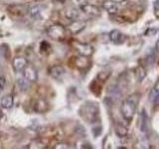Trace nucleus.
Here are the masks:
<instances>
[{
  "mask_svg": "<svg viewBox=\"0 0 159 149\" xmlns=\"http://www.w3.org/2000/svg\"><path fill=\"white\" fill-rule=\"evenodd\" d=\"M139 101H140V94L135 93L130 94V96L122 102L120 106V112L125 121L130 122L133 119L134 114L136 112Z\"/></svg>",
  "mask_w": 159,
  "mask_h": 149,
  "instance_id": "obj_1",
  "label": "nucleus"
},
{
  "mask_svg": "<svg viewBox=\"0 0 159 149\" xmlns=\"http://www.w3.org/2000/svg\"><path fill=\"white\" fill-rule=\"evenodd\" d=\"M80 113H81L82 117L87 122L93 123L98 120L99 117V111L97 103L88 102L84 104V106L80 109Z\"/></svg>",
  "mask_w": 159,
  "mask_h": 149,
  "instance_id": "obj_2",
  "label": "nucleus"
},
{
  "mask_svg": "<svg viewBox=\"0 0 159 149\" xmlns=\"http://www.w3.org/2000/svg\"><path fill=\"white\" fill-rule=\"evenodd\" d=\"M47 34L51 39L60 42L66 37V29L61 24H54L47 29Z\"/></svg>",
  "mask_w": 159,
  "mask_h": 149,
  "instance_id": "obj_3",
  "label": "nucleus"
},
{
  "mask_svg": "<svg viewBox=\"0 0 159 149\" xmlns=\"http://www.w3.org/2000/svg\"><path fill=\"white\" fill-rule=\"evenodd\" d=\"M75 48H76V51L84 57H91L93 53V48L89 44H84V43H75Z\"/></svg>",
  "mask_w": 159,
  "mask_h": 149,
  "instance_id": "obj_4",
  "label": "nucleus"
},
{
  "mask_svg": "<svg viewBox=\"0 0 159 149\" xmlns=\"http://www.w3.org/2000/svg\"><path fill=\"white\" fill-rule=\"evenodd\" d=\"M80 9L82 10V12H84L88 16H98V15L101 14V10L98 7L94 6V5L91 4H87L84 3L82 5H80Z\"/></svg>",
  "mask_w": 159,
  "mask_h": 149,
  "instance_id": "obj_5",
  "label": "nucleus"
},
{
  "mask_svg": "<svg viewBox=\"0 0 159 149\" xmlns=\"http://www.w3.org/2000/svg\"><path fill=\"white\" fill-rule=\"evenodd\" d=\"M139 127H140V131L143 133H147L149 131V117H148V114L145 111V108H143L140 113Z\"/></svg>",
  "mask_w": 159,
  "mask_h": 149,
  "instance_id": "obj_6",
  "label": "nucleus"
},
{
  "mask_svg": "<svg viewBox=\"0 0 159 149\" xmlns=\"http://www.w3.org/2000/svg\"><path fill=\"white\" fill-rule=\"evenodd\" d=\"M22 73H23V76L26 78L30 83H34L37 81V79H38L37 71L33 66H31V65H27Z\"/></svg>",
  "mask_w": 159,
  "mask_h": 149,
  "instance_id": "obj_7",
  "label": "nucleus"
},
{
  "mask_svg": "<svg viewBox=\"0 0 159 149\" xmlns=\"http://www.w3.org/2000/svg\"><path fill=\"white\" fill-rule=\"evenodd\" d=\"M27 65H28V61H27V59L24 57H17V58H15L12 62L13 69L15 70V72H17V73H22Z\"/></svg>",
  "mask_w": 159,
  "mask_h": 149,
  "instance_id": "obj_8",
  "label": "nucleus"
},
{
  "mask_svg": "<svg viewBox=\"0 0 159 149\" xmlns=\"http://www.w3.org/2000/svg\"><path fill=\"white\" fill-rule=\"evenodd\" d=\"M50 74L57 81H63L65 74H66V71L62 66H54L50 69Z\"/></svg>",
  "mask_w": 159,
  "mask_h": 149,
  "instance_id": "obj_9",
  "label": "nucleus"
},
{
  "mask_svg": "<svg viewBox=\"0 0 159 149\" xmlns=\"http://www.w3.org/2000/svg\"><path fill=\"white\" fill-rule=\"evenodd\" d=\"M149 101L154 104L159 106V79L149 93Z\"/></svg>",
  "mask_w": 159,
  "mask_h": 149,
  "instance_id": "obj_10",
  "label": "nucleus"
},
{
  "mask_svg": "<svg viewBox=\"0 0 159 149\" xmlns=\"http://www.w3.org/2000/svg\"><path fill=\"white\" fill-rule=\"evenodd\" d=\"M42 6L40 4H32L28 7V13L29 15L34 19H38L41 16V12H42Z\"/></svg>",
  "mask_w": 159,
  "mask_h": 149,
  "instance_id": "obj_11",
  "label": "nucleus"
},
{
  "mask_svg": "<svg viewBox=\"0 0 159 149\" xmlns=\"http://www.w3.org/2000/svg\"><path fill=\"white\" fill-rule=\"evenodd\" d=\"M102 8L109 14H116L118 11L117 4L113 2L112 0H106V1H103Z\"/></svg>",
  "mask_w": 159,
  "mask_h": 149,
  "instance_id": "obj_12",
  "label": "nucleus"
},
{
  "mask_svg": "<svg viewBox=\"0 0 159 149\" xmlns=\"http://www.w3.org/2000/svg\"><path fill=\"white\" fill-rule=\"evenodd\" d=\"M109 39H111V41L114 44H120L124 41V35L120 32L118 31V30H112V31L109 33Z\"/></svg>",
  "mask_w": 159,
  "mask_h": 149,
  "instance_id": "obj_13",
  "label": "nucleus"
},
{
  "mask_svg": "<svg viewBox=\"0 0 159 149\" xmlns=\"http://www.w3.org/2000/svg\"><path fill=\"white\" fill-rule=\"evenodd\" d=\"M86 27V23L82 22V21H78V20H74L72 24L69 26V30L71 31L73 34H77L79 32H81L83 29Z\"/></svg>",
  "mask_w": 159,
  "mask_h": 149,
  "instance_id": "obj_14",
  "label": "nucleus"
},
{
  "mask_svg": "<svg viewBox=\"0 0 159 149\" xmlns=\"http://www.w3.org/2000/svg\"><path fill=\"white\" fill-rule=\"evenodd\" d=\"M114 131H116V135L120 138H124L127 136L128 134V129L127 127L122 123H116V127H114Z\"/></svg>",
  "mask_w": 159,
  "mask_h": 149,
  "instance_id": "obj_15",
  "label": "nucleus"
},
{
  "mask_svg": "<svg viewBox=\"0 0 159 149\" xmlns=\"http://www.w3.org/2000/svg\"><path fill=\"white\" fill-rule=\"evenodd\" d=\"M48 107H49L48 103L46 101H44V99H38V101L36 102V103H35V106H34V109L37 112L46 111L48 109Z\"/></svg>",
  "mask_w": 159,
  "mask_h": 149,
  "instance_id": "obj_16",
  "label": "nucleus"
},
{
  "mask_svg": "<svg viewBox=\"0 0 159 149\" xmlns=\"http://www.w3.org/2000/svg\"><path fill=\"white\" fill-rule=\"evenodd\" d=\"M13 103H14V101H13V97L11 96H6L2 97L1 99V106L5 109H9L13 106Z\"/></svg>",
  "mask_w": 159,
  "mask_h": 149,
  "instance_id": "obj_17",
  "label": "nucleus"
},
{
  "mask_svg": "<svg viewBox=\"0 0 159 149\" xmlns=\"http://www.w3.org/2000/svg\"><path fill=\"white\" fill-rule=\"evenodd\" d=\"M65 14H66V17L70 20H77V18L79 17V11L74 7H70L66 10V12H65Z\"/></svg>",
  "mask_w": 159,
  "mask_h": 149,
  "instance_id": "obj_18",
  "label": "nucleus"
},
{
  "mask_svg": "<svg viewBox=\"0 0 159 149\" xmlns=\"http://www.w3.org/2000/svg\"><path fill=\"white\" fill-rule=\"evenodd\" d=\"M17 82H18V86L19 88L22 89V91H26V89L29 88V84H30V82L28 81V79L25 78L24 76L21 77V78H19L17 79Z\"/></svg>",
  "mask_w": 159,
  "mask_h": 149,
  "instance_id": "obj_19",
  "label": "nucleus"
},
{
  "mask_svg": "<svg viewBox=\"0 0 159 149\" xmlns=\"http://www.w3.org/2000/svg\"><path fill=\"white\" fill-rule=\"evenodd\" d=\"M135 74H136V77H137V79L139 82L143 81L144 79L146 77V71L145 69H144L142 66H138L136 71H135Z\"/></svg>",
  "mask_w": 159,
  "mask_h": 149,
  "instance_id": "obj_20",
  "label": "nucleus"
},
{
  "mask_svg": "<svg viewBox=\"0 0 159 149\" xmlns=\"http://www.w3.org/2000/svg\"><path fill=\"white\" fill-rule=\"evenodd\" d=\"M76 64H77V66L79 68H86V67H89V59L88 57H80L77 61H76Z\"/></svg>",
  "mask_w": 159,
  "mask_h": 149,
  "instance_id": "obj_21",
  "label": "nucleus"
},
{
  "mask_svg": "<svg viewBox=\"0 0 159 149\" xmlns=\"http://www.w3.org/2000/svg\"><path fill=\"white\" fill-rule=\"evenodd\" d=\"M54 148L55 149H68V148H70V145L68 143L62 142V143H57L56 145L54 146Z\"/></svg>",
  "mask_w": 159,
  "mask_h": 149,
  "instance_id": "obj_22",
  "label": "nucleus"
},
{
  "mask_svg": "<svg viewBox=\"0 0 159 149\" xmlns=\"http://www.w3.org/2000/svg\"><path fill=\"white\" fill-rule=\"evenodd\" d=\"M5 84H6V81L3 77H0V93L3 91V88L5 87Z\"/></svg>",
  "mask_w": 159,
  "mask_h": 149,
  "instance_id": "obj_23",
  "label": "nucleus"
},
{
  "mask_svg": "<svg viewBox=\"0 0 159 149\" xmlns=\"http://www.w3.org/2000/svg\"><path fill=\"white\" fill-rule=\"evenodd\" d=\"M154 11H159V0H154Z\"/></svg>",
  "mask_w": 159,
  "mask_h": 149,
  "instance_id": "obj_24",
  "label": "nucleus"
},
{
  "mask_svg": "<svg viewBox=\"0 0 159 149\" xmlns=\"http://www.w3.org/2000/svg\"><path fill=\"white\" fill-rule=\"evenodd\" d=\"M113 2H116V3H121V2H124L125 0H112Z\"/></svg>",
  "mask_w": 159,
  "mask_h": 149,
  "instance_id": "obj_25",
  "label": "nucleus"
},
{
  "mask_svg": "<svg viewBox=\"0 0 159 149\" xmlns=\"http://www.w3.org/2000/svg\"><path fill=\"white\" fill-rule=\"evenodd\" d=\"M156 50H157V51H159V38H158L157 42H156Z\"/></svg>",
  "mask_w": 159,
  "mask_h": 149,
  "instance_id": "obj_26",
  "label": "nucleus"
},
{
  "mask_svg": "<svg viewBox=\"0 0 159 149\" xmlns=\"http://www.w3.org/2000/svg\"><path fill=\"white\" fill-rule=\"evenodd\" d=\"M1 116H2V111H1V109H0V118H1Z\"/></svg>",
  "mask_w": 159,
  "mask_h": 149,
  "instance_id": "obj_27",
  "label": "nucleus"
},
{
  "mask_svg": "<svg viewBox=\"0 0 159 149\" xmlns=\"http://www.w3.org/2000/svg\"><path fill=\"white\" fill-rule=\"evenodd\" d=\"M0 56H1V50H0Z\"/></svg>",
  "mask_w": 159,
  "mask_h": 149,
  "instance_id": "obj_28",
  "label": "nucleus"
}]
</instances>
